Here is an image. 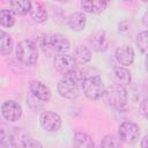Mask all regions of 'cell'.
I'll use <instances>...</instances> for the list:
<instances>
[{
    "instance_id": "6da1fadb",
    "label": "cell",
    "mask_w": 148,
    "mask_h": 148,
    "mask_svg": "<svg viewBox=\"0 0 148 148\" xmlns=\"http://www.w3.org/2000/svg\"><path fill=\"white\" fill-rule=\"evenodd\" d=\"M16 58L25 66L34 65L38 59V50L36 44L31 39L20 40L16 45Z\"/></svg>"
},
{
    "instance_id": "7a4b0ae2",
    "label": "cell",
    "mask_w": 148,
    "mask_h": 148,
    "mask_svg": "<svg viewBox=\"0 0 148 148\" xmlns=\"http://www.w3.org/2000/svg\"><path fill=\"white\" fill-rule=\"evenodd\" d=\"M104 101L112 109H121L127 102V91L123 84H112L104 91Z\"/></svg>"
},
{
    "instance_id": "3957f363",
    "label": "cell",
    "mask_w": 148,
    "mask_h": 148,
    "mask_svg": "<svg viewBox=\"0 0 148 148\" xmlns=\"http://www.w3.org/2000/svg\"><path fill=\"white\" fill-rule=\"evenodd\" d=\"M82 90L89 99L97 101L103 97L105 88H104V83L102 79L98 75H91V76H87L83 79Z\"/></svg>"
},
{
    "instance_id": "277c9868",
    "label": "cell",
    "mask_w": 148,
    "mask_h": 148,
    "mask_svg": "<svg viewBox=\"0 0 148 148\" xmlns=\"http://www.w3.org/2000/svg\"><path fill=\"white\" fill-rule=\"evenodd\" d=\"M118 135L120 141L128 145H134L140 139V128L133 121H124L119 125Z\"/></svg>"
},
{
    "instance_id": "5b68a950",
    "label": "cell",
    "mask_w": 148,
    "mask_h": 148,
    "mask_svg": "<svg viewBox=\"0 0 148 148\" xmlns=\"http://www.w3.org/2000/svg\"><path fill=\"white\" fill-rule=\"evenodd\" d=\"M42 45H43V47L47 46V47L52 49L53 51H57L60 53L68 51L71 47V43H69L68 38L61 34H53L50 36H45Z\"/></svg>"
},
{
    "instance_id": "8992f818",
    "label": "cell",
    "mask_w": 148,
    "mask_h": 148,
    "mask_svg": "<svg viewBox=\"0 0 148 148\" xmlns=\"http://www.w3.org/2000/svg\"><path fill=\"white\" fill-rule=\"evenodd\" d=\"M57 90H58V94L61 97L67 98V99H74L80 94L77 82H75V81H73L68 77H64L58 82Z\"/></svg>"
},
{
    "instance_id": "52a82bcc",
    "label": "cell",
    "mask_w": 148,
    "mask_h": 148,
    "mask_svg": "<svg viewBox=\"0 0 148 148\" xmlns=\"http://www.w3.org/2000/svg\"><path fill=\"white\" fill-rule=\"evenodd\" d=\"M53 65H54L56 69L59 73L66 75L69 72H72L74 68H76V65L77 64H76L75 59L73 58V56L60 53V54H57L53 58Z\"/></svg>"
},
{
    "instance_id": "ba28073f",
    "label": "cell",
    "mask_w": 148,
    "mask_h": 148,
    "mask_svg": "<svg viewBox=\"0 0 148 148\" xmlns=\"http://www.w3.org/2000/svg\"><path fill=\"white\" fill-rule=\"evenodd\" d=\"M40 126L47 132H56L61 127V118L57 112L44 111L39 118Z\"/></svg>"
},
{
    "instance_id": "9c48e42d",
    "label": "cell",
    "mask_w": 148,
    "mask_h": 148,
    "mask_svg": "<svg viewBox=\"0 0 148 148\" xmlns=\"http://www.w3.org/2000/svg\"><path fill=\"white\" fill-rule=\"evenodd\" d=\"M1 114L8 121H16L22 116V108L15 101H6L1 105Z\"/></svg>"
},
{
    "instance_id": "30bf717a",
    "label": "cell",
    "mask_w": 148,
    "mask_h": 148,
    "mask_svg": "<svg viewBox=\"0 0 148 148\" xmlns=\"http://www.w3.org/2000/svg\"><path fill=\"white\" fill-rule=\"evenodd\" d=\"M29 89L31 91V94L39 101L43 102H47L51 99V90L50 88L44 84L43 82L38 81V80H32L29 83Z\"/></svg>"
},
{
    "instance_id": "8fae6325",
    "label": "cell",
    "mask_w": 148,
    "mask_h": 148,
    "mask_svg": "<svg viewBox=\"0 0 148 148\" xmlns=\"http://www.w3.org/2000/svg\"><path fill=\"white\" fill-rule=\"evenodd\" d=\"M134 50L130 45H121L116 49L114 57L117 61L123 66H130L134 61Z\"/></svg>"
},
{
    "instance_id": "7c38bea8",
    "label": "cell",
    "mask_w": 148,
    "mask_h": 148,
    "mask_svg": "<svg viewBox=\"0 0 148 148\" xmlns=\"http://www.w3.org/2000/svg\"><path fill=\"white\" fill-rule=\"evenodd\" d=\"M108 7V0H82L81 8L89 14H99Z\"/></svg>"
},
{
    "instance_id": "4fadbf2b",
    "label": "cell",
    "mask_w": 148,
    "mask_h": 148,
    "mask_svg": "<svg viewBox=\"0 0 148 148\" xmlns=\"http://www.w3.org/2000/svg\"><path fill=\"white\" fill-rule=\"evenodd\" d=\"M90 43H91L92 49L96 52H104L109 47V40H108L105 31H103V30H99V31L95 32L91 36Z\"/></svg>"
},
{
    "instance_id": "5bb4252c",
    "label": "cell",
    "mask_w": 148,
    "mask_h": 148,
    "mask_svg": "<svg viewBox=\"0 0 148 148\" xmlns=\"http://www.w3.org/2000/svg\"><path fill=\"white\" fill-rule=\"evenodd\" d=\"M10 10L18 16L27 15L31 10L32 2L31 0H9Z\"/></svg>"
},
{
    "instance_id": "9a60e30c",
    "label": "cell",
    "mask_w": 148,
    "mask_h": 148,
    "mask_svg": "<svg viewBox=\"0 0 148 148\" xmlns=\"http://www.w3.org/2000/svg\"><path fill=\"white\" fill-rule=\"evenodd\" d=\"M67 24L69 27V29L74 30V31H82L86 28L87 24V18L82 13H72L68 18H67Z\"/></svg>"
},
{
    "instance_id": "2e32d148",
    "label": "cell",
    "mask_w": 148,
    "mask_h": 148,
    "mask_svg": "<svg viewBox=\"0 0 148 148\" xmlns=\"http://www.w3.org/2000/svg\"><path fill=\"white\" fill-rule=\"evenodd\" d=\"M73 58L77 65H86L91 59V51L87 46H77L73 52Z\"/></svg>"
},
{
    "instance_id": "e0dca14e",
    "label": "cell",
    "mask_w": 148,
    "mask_h": 148,
    "mask_svg": "<svg viewBox=\"0 0 148 148\" xmlns=\"http://www.w3.org/2000/svg\"><path fill=\"white\" fill-rule=\"evenodd\" d=\"M30 15H31L32 20L37 23H43L47 20V12L44 8V6L39 2H34L32 3Z\"/></svg>"
},
{
    "instance_id": "ac0fdd59",
    "label": "cell",
    "mask_w": 148,
    "mask_h": 148,
    "mask_svg": "<svg viewBox=\"0 0 148 148\" xmlns=\"http://www.w3.org/2000/svg\"><path fill=\"white\" fill-rule=\"evenodd\" d=\"M72 142H73V146H75V147H87V148H92L94 147L92 139L83 132H76L73 136Z\"/></svg>"
},
{
    "instance_id": "d6986e66",
    "label": "cell",
    "mask_w": 148,
    "mask_h": 148,
    "mask_svg": "<svg viewBox=\"0 0 148 148\" xmlns=\"http://www.w3.org/2000/svg\"><path fill=\"white\" fill-rule=\"evenodd\" d=\"M13 50V39L9 34L5 32L3 30L0 31V52L2 56H7Z\"/></svg>"
},
{
    "instance_id": "ffe728a7",
    "label": "cell",
    "mask_w": 148,
    "mask_h": 148,
    "mask_svg": "<svg viewBox=\"0 0 148 148\" xmlns=\"http://www.w3.org/2000/svg\"><path fill=\"white\" fill-rule=\"evenodd\" d=\"M113 71H114V76H116L117 81L120 84L126 86V84H130L131 83L132 76H131V72L127 68L121 67V66H116Z\"/></svg>"
},
{
    "instance_id": "44dd1931",
    "label": "cell",
    "mask_w": 148,
    "mask_h": 148,
    "mask_svg": "<svg viewBox=\"0 0 148 148\" xmlns=\"http://www.w3.org/2000/svg\"><path fill=\"white\" fill-rule=\"evenodd\" d=\"M0 23L2 28H12L15 24V14L10 9H2L0 12Z\"/></svg>"
},
{
    "instance_id": "7402d4cb",
    "label": "cell",
    "mask_w": 148,
    "mask_h": 148,
    "mask_svg": "<svg viewBox=\"0 0 148 148\" xmlns=\"http://www.w3.org/2000/svg\"><path fill=\"white\" fill-rule=\"evenodd\" d=\"M135 44H136V47L139 49V51L141 53L148 54V30L141 31L140 34H138L136 39H135Z\"/></svg>"
},
{
    "instance_id": "603a6c76",
    "label": "cell",
    "mask_w": 148,
    "mask_h": 148,
    "mask_svg": "<svg viewBox=\"0 0 148 148\" xmlns=\"http://www.w3.org/2000/svg\"><path fill=\"white\" fill-rule=\"evenodd\" d=\"M102 147H118L120 146V139H116L113 135H105L101 141Z\"/></svg>"
},
{
    "instance_id": "cb8c5ba5",
    "label": "cell",
    "mask_w": 148,
    "mask_h": 148,
    "mask_svg": "<svg viewBox=\"0 0 148 148\" xmlns=\"http://www.w3.org/2000/svg\"><path fill=\"white\" fill-rule=\"evenodd\" d=\"M140 113L146 118L148 119V97H146L141 104H140Z\"/></svg>"
},
{
    "instance_id": "d4e9b609",
    "label": "cell",
    "mask_w": 148,
    "mask_h": 148,
    "mask_svg": "<svg viewBox=\"0 0 148 148\" xmlns=\"http://www.w3.org/2000/svg\"><path fill=\"white\" fill-rule=\"evenodd\" d=\"M140 146H141L142 148H148V134L143 136V139L141 140V143H140Z\"/></svg>"
},
{
    "instance_id": "484cf974",
    "label": "cell",
    "mask_w": 148,
    "mask_h": 148,
    "mask_svg": "<svg viewBox=\"0 0 148 148\" xmlns=\"http://www.w3.org/2000/svg\"><path fill=\"white\" fill-rule=\"evenodd\" d=\"M142 23L146 28H148V10H146V13L142 16Z\"/></svg>"
},
{
    "instance_id": "4316f807",
    "label": "cell",
    "mask_w": 148,
    "mask_h": 148,
    "mask_svg": "<svg viewBox=\"0 0 148 148\" xmlns=\"http://www.w3.org/2000/svg\"><path fill=\"white\" fill-rule=\"evenodd\" d=\"M145 65H146V71L148 72V54H147V57L145 59Z\"/></svg>"
},
{
    "instance_id": "83f0119b",
    "label": "cell",
    "mask_w": 148,
    "mask_h": 148,
    "mask_svg": "<svg viewBox=\"0 0 148 148\" xmlns=\"http://www.w3.org/2000/svg\"><path fill=\"white\" fill-rule=\"evenodd\" d=\"M54 1H58V2H66L67 0H54Z\"/></svg>"
},
{
    "instance_id": "f1b7e54d",
    "label": "cell",
    "mask_w": 148,
    "mask_h": 148,
    "mask_svg": "<svg viewBox=\"0 0 148 148\" xmlns=\"http://www.w3.org/2000/svg\"><path fill=\"white\" fill-rule=\"evenodd\" d=\"M142 2H148V0H141Z\"/></svg>"
},
{
    "instance_id": "f546056e",
    "label": "cell",
    "mask_w": 148,
    "mask_h": 148,
    "mask_svg": "<svg viewBox=\"0 0 148 148\" xmlns=\"http://www.w3.org/2000/svg\"><path fill=\"white\" fill-rule=\"evenodd\" d=\"M124 1H132V0H124Z\"/></svg>"
}]
</instances>
